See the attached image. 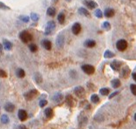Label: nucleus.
<instances>
[{"mask_svg": "<svg viewBox=\"0 0 136 129\" xmlns=\"http://www.w3.org/2000/svg\"><path fill=\"white\" fill-rule=\"evenodd\" d=\"M19 38L21 39V41L25 44H27L32 41L33 39V37H32V35L28 32L27 31H23V32H21L19 33Z\"/></svg>", "mask_w": 136, "mask_h": 129, "instance_id": "f257e3e1", "label": "nucleus"}, {"mask_svg": "<svg viewBox=\"0 0 136 129\" xmlns=\"http://www.w3.org/2000/svg\"><path fill=\"white\" fill-rule=\"evenodd\" d=\"M116 48L120 52H124L125 50L128 48V42L125 39H120L116 43Z\"/></svg>", "mask_w": 136, "mask_h": 129, "instance_id": "f03ea898", "label": "nucleus"}, {"mask_svg": "<svg viewBox=\"0 0 136 129\" xmlns=\"http://www.w3.org/2000/svg\"><path fill=\"white\" fill-rule=\"evenodd\" d=\"M74 93L78 99H85L86 97V91L82 86H76L74 88Z\"/></svg>", "mask_w": 136, "mask_h": 129, "instance_id": "7ed1b4c3", "label": "nucleus"}, {"mask_svg": "<svg viewBox=\"0 0 136 129\" xmlns=\"http://www.w3.org/2000/svg\"><path fill=\"white\" fill-rule=\"evenodd\" d=\"M81 69H82V71L85 73H87L88 75L93 74L94 72H95V68L93 66H91V65H83L81 66Z\"/></svg>", "mask_w": 136, "mask_h": 129, "instance_id": "20e7f679", "label": "nucleus"}, {"mask_svg": "<svg viewBox=\"0 0 136 129\" xmlns=\"http://www.w3.org/2000/svg\"><path fill=\"white\" fill-rule=\"evenodd\" d=\"M56 27V23L54 21H49L47 23L46 29H45V35H49L51 34L54 30H55Z\"/></svg>", "mask_w": 136, "mask_h": 129, "instance_id": "39448f33", "label": "nucleus"}, {"mask_svg": "<svg viewBox=\"0 0 136 129\" xmlns=\"http://www.w3.org/2000/svg\"><path fill=\"white\" fill-rule=\"evenodd\" d=\"M37 94H38V91L36 89H33V90H31L29 92L24 93V97L25 98V100H31Z\"/></svg>", "mask_w": 136, "mask_h": 129, "instance_id": "423d86ee", "label": "nucleus"}, {"mask_svg": "<svg viewBox=\"0 0 136 129\" xmlns=\"http://www.w3.org/2000/svg\"><path fill=\"white\" fill-rule=\"evenodd\" d=\"M83 3H84V4L87 6V8L91 9V10L98 7V4L96 3V2H94V1H93V0H84Z\"/></svg>", "mask_w": 136, "mask_h": 129, "instance_id": "0eeeda50", "label": "nucleus"}, {"mask_svg": "<svg viewBox=\"0 0 136 129\" xmlns=\"http://www.w3.org/2000/svg\"><path fill=\"white\" fill-rule=\"evenodd\" d=\"M72 32L74 35H78L81 32V25L79 23H74L72 26Z\"/></svg>", "mask_w": 136, "mask_h": 129, "instance_id": "6e6552de", "label": "nucleus"}, {"mask_svg": "<svg viewBox=\"0 0 136 129\" xmlns=\"http://www.w3.org/2000/svg\"><path fill=\"white\" fill-rule=\"evenodd\" d=\"M17 117L21 121H25L27 119V112L24 109H20L17 112Z\"/></svg>", "mask_w": 136, "mask_h": 129, "instance_id": "1a4fd4ad", "label": "nucleus"}, {"mask_svg": "<svg viewBox=\"0 0 136 129\" xmlns=\"http://www.w3.org/2000/svg\"><path fill=\"white\" fill-rule=\"evenodd\" d=\"M65 44V37L64 35H58L56 39V45L58 48H62Z\"/></svg>", "mask_w": 136, "mask_h": 129, "instance_id": "9d476101", "label": "nucleus"}, {"mask_svg": "<svg viewBox=\"0 0 136 129\" xmlns=\"http://www.w3.org/2000/svg\"><path fill=\"white\" fill-rule=\"evenodd\" d=\"M66 104L68 105V106H75V100H74V99H73V97H72V95H66Z\"/></svg>", "mask_w": 136, "mask_h": 129, "instance_id": "9b49d317", "label": "nucleus"}, {"mask_svg": "<svg viewBox=\"0 0 136 129\" xmlns=\"http://www.w3.org/2000/svg\"><path fill=\"white\" fill-rule=\"evenodd\" d=\"M120 66H121V63L118 60H114L111 63V67H112L113 70H114V71H120Z\"/></svg>", "mask_w": 136, "mask_h": 129, "instance_id": "f8f14e48", "label": "nucleus"}, {"mask_svg": "<svg viewBox=\"0 0 136 129\" xmlns=\"http://www.w3.org/2000/svg\"><path fill=\"white\" fill-rule=\"evenodd\" d=\"M114 14H115V12L112 8H107L104 12V15L107 17H112L114 16Z\"/></svg>", "mask_w": 136, "mask_h": 129, "instance_id": "ddd939ff", "label": "nucleus"}, {"mask_svg": "<svg viewBox=\"0 0 136 129\" xmlns=\"http://www.w3.org/2000/svg\"><path fill=\"white\" fill-rule=\"evenodd\" d=\"M53 114H54V112L51 107H47L45 109V115L47 119H52L53 117Z\"/></svg>", "mask_w": 136, "mask_h": 129, "instance_id": "4468645a", "label": "nucleus"}, {"mask_svg": "<svg viewBox=\"0 0 136 129\" xmlns=\"http://www.w3.org/2000/svg\"><path fill=\"white\" fill-rule=\"evenodd\" d=\"M42 46H43V47L45 50H47V51H50L51 49H52V43H51V41L48 40V39H44V40H42Z\"/></svg>", "mask_w": 136, "mask_h": 129, "instance_id": "2eb2a0df", "label": "nucleus"}, {"mask_svg": "<svg viewBox=\"0 0 136 129\" xmlns=\"http://www.w3.org/2000/svg\"><path fill=\"white\" fill-rule=\"evenodd\" d=\"M52 100L53 101L57 102V103H58V102H60V101L63 100V94H62L61 92H56L55 94L53 95Z\"/></svg>", "mask_w": 136, "mask_h": 129, "instance_id": "dca6fc26", "label": "nucleus"}, {"mask_svg": "<svg viewBox=\"0 0 136 129\" xmlns=\"http://www.w3.org/2000/svg\"><path fill=\"white\" fill-rule=\"evenodd\" d=\"M84 46L87 48H93L96 46V42L93 39H87L84 42Z\"/></svg>", "mask_w": 136, "mask_h": 129, "instance_id": "f3484780", "label": "nucleus"}, {"mask_svg": "<svg viewBox=\"0 0 136 129\" xmlns=\"http://www.w3.org/2000/svg\"><path fill=\"white\" fill-rule=\"evenodd\" d=\"M14 109H15V106L12 103H11V102H8V103H6L5 105H4V110H5L6 112H12L14 111Z\"/></svg>", "mask_w": 136, "mask_h": 129, "instance_id": "a211bd4d", "label": "nucleus"}, {"mask_svg": "<svg viewBox=\"0 0 136 129\" xmlns=\"http://www.w3.org/2000/svg\"><path fill=\"white\" fill-rule=\"evenodd\" d=\"M3 43H4V47L5 50H7V51H11V50H12V43H11V42L9 40H7V39H4Z\"/></svg>", "mask_w": 136, "mask_h": 129, "instance_id": "6ab92c4d", "label": "nucleus"}, {"mask_svg": "<svg viewBox=\"0 0 136 129\" xmlns=\"http://www.w3.org/2000/svg\"><path fill=\"white\" fill-rule=\"evenodd\" d=\"M16 75H17V78H19V79H23V78L25 76V72L22 68H18L17 71H16Z\"/></svg>", "mask_w": 136, "mask_h": 129, "instance_id": "aec40b11", "label": "nucleus"}, {"mask_svg": "<svg viewBox=\"0 0 136 129\" xmlns=\"http://www.w3.org/2000/svg\"><path fill=\"white\" fill-rule=\"evenodd\" d=\"M111 84H112V86H113V88H118L120 86L121 83H120V80L118 79H114L113 80L111 81Z\"/></svg>", "mask_w": 136, "mask_h": 129, "instance_id": "412c9836", "label": "nucleus"}, {"mask_svg": "<svg viewBox=\"0 0 136 129\" xmlns=\"http://www.w3.org/2000/svg\"><path fill=\"white\" fill-rule=\"evenodd\" d=\"M46 14L48 15V16H50V17H54L56 14L55 8H53V7H49L46 11Z\"/></svg>", "mask_w": 136, "mask_h": 129, "instance_id": "4be33fe9", "label": "nucleus"}, {"mask_svg": "<svg viewBox=\"0 0 136 129\" xmlns=\"http://www.w3.org/2000/svg\"><path fill=\"white\" fill-rule=\"evenodd\" d=\"M78 13L80 15H83V16H86V17H90V13L89 12L87 11V9H85V8H79L78 9Z\"/></svg>", "mask_w": 136, "mask_h": 129, "instance_id": "5701e85b", "label": "nucleus"}, {"mask_svg": "<svg viewBox=\"0 0 136 129\" xmlns=\"http://www.w3.org/2000/svg\"><path fill=\"white\" fill-rule=\"evenodd\" d=\"M130 73H131V72H130V70H129V68H128V67H125V68L122 70L121 76H123L125 79H127Z\"/></svg>", "mask_w": 136, "mask_h": 129, "instance_id": "b1692460", "label": "nucleus"}, {"mask_svg": "<svg viewBox=\"0 0 136 129\" xmlns=\"http://www.w3.org/2000/svg\"><path fill=\"white\" fill-rule=\"evenodd\" d=\"M99 93L101 95H103V96H107V95H108L110 93V90H109V88L104 87V88H101L99 90Z\"/></svg>", "mask_w": 136, "mask_h": 129, "instance_id": "393cba45", "label": "nucleus"}, {"mask_svg": "<svg viewBox=\"0 0 136 129\" xmlns=\"http://www.w3.org/2000/svg\"><path fill=\"white\" fill-rule=\"evenodd\" d=\"M33 79H34V80L38 84L42 82V76H41L40 73H35L34 76H33Z\"/></svg>", "mask_w": 136, "mask_h": 129, "instance_id": "a878e982", "label": "nucleus"}, {"mask_svg": "<svg viewBox=\"0 0 136 129\" xmlns=\"http://www.w3.org/2000/svg\"><path fill=\"white\" fill-rule=\"evenodd\" d=\"M0 120H1V122H2L3 124H8L9 121H10V119H9L8 115H6V114L2 115Z\"/></svg>", "mask_w": 136, "mask_h": 129, "instance_id": "bb28decb", "label": "nucleus"}, {"mask_svg": "<svg viewBox=\"0 0 136 129\" xmlns=\"http://www.w3.org/2000/svg\"><path fill=\"white\" fill-rule=\"evenodd\" d=\"M65 20H66V16H65L64 13H59L58 15V21L60 24H64Z\"/></svg>", "mask_w": 136, "mask_h": 129, "instance_id": "cd10ccee", "label": "nucleus"}, {"mask_svg": "<svg viewBox=\"0 0 136 129\" xmlns=\"http://www.w3.org/2000/svg\"><path fill=\"white\" fill-rule=\"evenodd\" d=\"M91 101L94 104H97L99 102V97L97 94H93L91 96Z\"/></svg>", "mask_w": 136, "mask_h": 129, "instance_id": "c85d7f7f", "label": "nucleus"}, {"mask_svg": "<svg viewBox=\"0 0 136 129\" xmlns=\"http://www.w3.org/2000/svg\"><path fill=\"white\" fill-rule=\"evenodd\" d=\"M104 57L106 58H110L114 57V53L112 52H110L109 50H107L104 53Z\"/></svg>", "mask_w": 136, "mask_h": 129, "instance_id": "c756f323", "label": "nucleus"}, {"mask_svg": "<svg viewBox=\"0 0 136 129\" xmlns=\"http://www.w3.org/2000/svg\"><path fill=\"white\" fill-rule=\"evenodd\" d=\"M29 49L32 52H36L38 51V46H36L35 44H31L29 46Z\"/></svg>", "mask_w": 136, "mask_h": 129, "instance_id": "7c9ffc66", "label": "nucleus"}, {"mask_svg": "<svg viewBox=\"0 0 136 129\" xmlns=\"http://www.w3.org/2000/svg\"><path fill=\"white\" fill-rule=\"evenodd\" d=\"M94 14H95L96 17H99V18H101V17H103V12H102L99 9H97V10H96Z\"/></svg>", "mask_w": 136, "mask_h": 129, "instance_id": "2f4dec72", "label": "nucleus"}, {"mask_svg": "<svg viewBox=\"0 0 136 129\" xmlns=\"http://www.w3.org/2000/svg\"><path fill=\"white\" fill-rule=\"evenodd\" d=\"M102 27L104 29H106V30H109V29L111 28V25L109 22L106 21V22H104V23L102 24Z\"/></svg>", "mask_w": 136, "mask_h": 129, "instance_id": "473e14b6", "label": "nucleus"}, {"mask_svg": "<svg viewBox=\"0 0 136 129\" xmlns=\"http://www.w3.org/2000/svg\"><path fill=\"white\" fill-rule=\"evenodd\" d=\"M130 90L133 95H136V85L135 84H131L130 85Z\"/></svg>", "mask_w": 136, "mask_h": 129, "instance_id": "72a5a7b5", "label": "nucleus"}, {"mask_svg": "<svg viewBox=\"0 0 136 129\" xmlns=\"http://www.w3.org/2000/svg\"><path fill=\"white\" fill-rule=\"evenodd\" d=\"M31 18H32V21L37 22V21L38 20V15L36 14V13H32V14H31Z\"/></svg>", "mask_w": 136, "mask_h": 129, "instance_id": "f704fd0d", "label": "nucleus"}, {"mask_svg": "<svg viewBox=\"0 0 136 129\" xmlns=\"http://www.w3.org/2000/svg\"><path fill=\"white\" fill-rule=\"evenodd\" d=\"M19 19L22 20L23 22H25V23H27V22H29L30 17H27V16H21V17H19Z\"/></svg>", "mask_w": 136, "mask_h": 129, "instance_id": "c9c22d12", "label": "nucleus"}, {"mask_svg": "<svg viewBox=\"0 0 136 129\" xmlns=\"http://www.w3.org/2000/svg\"><path fill=\"white\" fill-rule=\"evenodd\" d=\"M47 105V100H41L40 101H39V106L40 107H44V106H45Z\"/></svg>", "mask_w": 136, "mask_h": 129, "instance_id": "e433bc0d", "label": "nucleus"}, {"mask_svg": "<svg viewBox=\"0 0 136 129\" xmlns=\"http://www.w3.org/2000/svg\"><path fill=\"white\" fill-rule=\"evenodd\" d=\"M7 77V73L5 72V71H4L2 69H0V78H6Z\"/></svg>", "mask_w": 136, "mask_h": 129, "instance_id": "4c0bfd02", "label": "nucleus"}, {"mask_svg": "<svg viewBox=\"0 0 136 129\" xmlns=\"http://www.w3.org/2000/svg\"><path fill=\"white\" fill-rule=\"evenodd\" d=\"M0 9L1 10H10V8H9L8 6L5 5L4 3H2V2H0Z\"/></svg>", "mask_w": 136, "mask_h": 129, "instance_id": "58836bf2", "label": "nucleus"}, {"mask_svg": "<svg viewBox=\"0 0 136 129\" xmlns=\"http://www.w3.org/2000/svg\"><path fill=\"white\" fill-rule=\"evenodd\" d=\"M119 92H118V91H117V92H113V93H111V94L109 95V99H113V98L115 97L117 94H119Z\"/></svg>", "mask_w": 136, "mask_h": 129, "instance_id": "ea45409f", "label": "nucleus"}, {"mask_svg": "<svg viewBox=\"0 0 136 129\" xmlns=\"http://www.w3.org/2000/svg\"><path fill=\"white\" fill-rule=\"evenodd\" d=\"M132 78H133V80L136 81V73H135V72H132Z\"/></svg>", "mask_w": 136, "mask_h": 129, "instance_id": "a19ab883", "label": "nucleus"}, {"mask_svg": "<svg viewBox=\"0 0 136 129\" xmlns=\"http://www.w3.org/2000/svg\"><path fill=\"white\" fill-rule=\"evenodd\" d=\"M18 129H27V128H26L25 126H24V125H21V126H19Z\"/></svg>", "mask_w": 136, "mask_h": 129, "instance_id": "79ce46f5", "label": "nucleus"}, {"mask_svg": "<svg viewBox=\"0 0 136 129\" xmlns=\"http://www.w3.org/2000/svg\"><path fill=\"white\" fill-rule=\"evenodd\" d=\"M2 50H3V46L0 44V51H2Z\"/></svg>", "mask_w": 136, "mask_h": 129, "instance_id": "37998d69", "label": "nucleus"}, {"mask_svg": "<svg viewBox=\"0 0 136 129\" xmlns=\"http://www.w3.org/2000/svg\"><path fill=\"white\" fill-rule=\"evenodd\" d=\"M1 54H2V51H0V56H1Z\"/></svg>", "mask_w": 136, "mask_h": 129, "instance_id": "c03bdc74", "label": "nucleus"}, {"mask_svg": "<svg viewBox=\"0 0 136 129\" xmlns=\"http://www.w3.org/2000/svg\"><path fill=\"white\" fill-rule=\"evenodd\" d=\"M66 1H71V0H66Z\"/></svg>", "mask_w": 136, "mask_h": 129, "instance_id": "a18cd8bd", "label": "nucleus"}]
</instances>
